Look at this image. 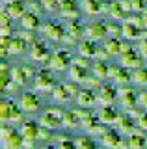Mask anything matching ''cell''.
<instances>
[{"label":"cell","instance_id":"816d5d0a","mask_svg":"<svg viewBox=\"0 0 147 149\" xmlns=\"http://www.w3.org/2000/svg\"><path fill=\"white\" fill-rule=\"evenodd\" d=\"M73 63H76V65H80V67H88V60L82 56V58H78V60H75Z\"/></svg>","mask_w":147,"mask_h":149},{"label":"cell","instance_id":"7c38bea8","mask_svg":"<svg viewBox=\"0 0 147 149\" xmlns=\"http://www.w3.org/2000/svg\"><path fill=\"white\" fill-rule=\"evenodd\" d=\"M86 36H88V39H91V41L104 39V37L108 36L106 24H104V22H91V24L86 26Z\"/></svg>","mask_w":147,"mask_h":149},{"label":"cell","instance_id":"5b68a950","mask_svg":"<svg viewBox=\"0 0 147 149\" xmlns=\"http://www.w3.org/2000/svg\"><path fill=\"white\" fill-rule=\"evenodd\" d=\"M19 106L22 108V112H24V114H32V112H37V110H39L41 101H39V97L35 95V93L26 91V93H22V95H21Z\"/></svg>","mask_w":147,"mask_h":149},{"label":"cell","instance_id":"e0dca14e","mask_svg":"<svg viewBox=\"0 0 147 149\" xmlns=\"http://www.w3.org/2000/svg\"><path fill=\"white\" fill-rule=\"evenodd\" d=\"M11 78L19 84L28 82V78H32V67L28 65H17V67L11 69Z\"/></svg>","mask_w":147,"mask_h":149},{"label":"cell","instance_id":"f5cc1de1","mask_svg":"<svg viewBox=\"0 0 147 149\" xmlns=\"http://www.w3.org/2000/svg\"><path fill=\"white\" fill-rule=\"evenodd\" d=\"M141 26L147 28V9H145V11H141Z\"/></svg>","mask_w":147,"mask_h":149},{"label":"cell","instance_id":"30bf717a","mask_svg":"<svg viewBox=\"0 0 147 149\" xmlns=\"http://www.w3.org/2000/svg\"><path fill=\"white\" fill-rule=\"evenodd\" d=\"M117 99L121 101L123 108H127V112L138 106V93L134 90H130V88H121V90H119Z\"/></svg>","mask_w":147,"mask_h":149},{"label":"cell","instance_id":"836d02e7","mask_svg":"<svg viewBox=\"0 0 147 149\" xmlns=\"http://www.w3.org/2000/svg\"><path fill=\"white\" fill-rule=\"evenodd\" d=\"M132 82L140 84V86H147V67L134 69V73H132Z\"/></svg>","mask_w":147,"mask_h":149},{"label":"cell","instance_id":"4fadbf2b","mask_svg":"<svg viewBox=\"0 0 147 149\" xmlns=\"http://www.w3.org/2000/svg\"><path fill=\"white\" fill-rule=\"evenodd\" d=\"M128 140V149H145L147 147V136H145V130L136 129L132 134L127 136Z\"/></svg>","mask_w":147,"mask_h":149},{"label":"cell","instance_id":"d590c367","mask_svg":"<svg viewBox=\"0 0 147 149\" xmlns=\"http://www.w3.org/2000/svg\"><path fill=\"white\" fill-rule=\"evenodd\" d=\"M56 149H76L75 140H69L67 136H58L56 138Z\"/></svg>","mask_w":147,"mask_h":149},{"label":"cell","instance_id":"60d3db41","mask_svg":"<svg viewBox=\"0 0 147 149\" xmlns=\"http://www.w3.org/2000/svg\"><path fill=\"white\" fill-rule=\"evenodd\" d=\"M75 112H76V116L80 118V121H82V119H86V118H89V116H93V112H91V108H82V106H78V108H75Z\"/></svg>","mask_w":147,"mask_h":149},{"label":"cell","instance_id":"8d00e7d4","mask_svg":"<svg viewBox=\"0 0 147 149\" xmlns=\"http://www.w3.org/2000/svg\"><path fill=\"white\" fill-rule=\"evenodd\" d=\"M84 86L88 88V90H91V91H99L101 88H103V82H101V78H97L93 74V77H86Z\"/></svg>","mask_w":147,"mask_h":149},{"label":"cell","instance_id":"11a10c76","mask_svg":"<svg viewBox=\"0 0 147 149\" xmlns=\"http://www.w3.org/2000/svg\"><path fill=\"white\" fill-rule=\"evenodd\" d=\"M103 149H108V147H103Z\"/></svg>","mask_w":147,"mask_h":149},{"label":"cell","instance_id":"277c9868","mask_svg":"<svg viewBox=\"0 0 147 149\" xmlns=\"http://www.w3.org/2000/svg\"><path fill=\"white\" fill-rule=\"evenodd\" d=\"M114 129L119 130L123 136H128V134H132L138 127H136V121L132 119L128 114H123V112H119L117 121H116V125H114Z\"/></svg>","mask_w":147,"mask_h":149},{"label":"cell","instance_id":"4dcf8cb0","mask_svg":"<svg viewBox=\"0 0 147 149\" xmlns=\"http://www.w3.org/2000/svg\"><path fill=\"white\" fill-rule=\"evenodd\" d=\"M121 45H123V41H119L117 37H112V39H108L104 43V49L108 50L110 56H114V54H121Z\"/></svg>","mask_w":147,"mask_h":149},{"label":"cell","instance_id":"9c48e42d","mask_svg":"<svg viewBox=\"0 0 147 149\" xmlns=\"http://www.w3.org/2000/svg\"><path fill=\"white\" fill-rule=\"evenodd\" d=\"M108 78H112L114 84L125 86V84H128V80H132V74L128 73V69L123 67V65H114V67H110Z\"/></svg>","mask_w":147,"mask_h":149},{"label":"cell","instance_id":"8992f818","mask_svg":"<svg viewBox=\"0 0 147 149\" xmlns=\"http://www.w3.org/2000/svg\"><path fill=\"white\" fill-rule=\"evenodd\" d=\"M101 142H103V146L108 147V149H121L125 138H123V134L119 132V130L108 129L106 134H104V136H101Z\"/></svg>","mask_w":147,"mask_h":149},{"label":"cell","instance_id":"d4e9b609","mask_svg":"<svg viewBox=\"0 0 147 149\" xmlns=\"http://www.w3.org/2000/svg\"><path fill=\"white\" fill-rule=\"evenodd\" d=\"M60 11L65 17H71V19L78 17V9H76L75 0H60Z\"/></svg>","mask_w":147,"mask_h":149},{"label":"cell","instance_id":"6da1fadb","mask_svg":"<svg viewBox=\"0 0 147 149\" xmlns=\"http://www.w3.org/2000/svg\"><path fill=\"white\" fill-rule=\"evenodd\" d=\"M0 119L2 123H24V112L13 101L4 99L0 102Z\"/></svg>","mask_w":147,"mask_h":149},{"label":"cell","instance_id":"d6986e66","mask_svg":"<svg viewBox=\"0 0 147 149\" xmlns=\"http://www.w3.org/2000/svg\"><path fill=\"white\" fill-rule=\"evenodd\" d=\"M30 58L35 60V62H45V60L49 58V49L45 47V43H39V41L32 43V47H30Z\"/></svg>","mask_w":147,"mask_h":149},{"label":"cell","instance_id":"f546056e","mask_svg":"<svg viewBox=\"0 0 147 149\" xmlns=\"http://www.w3.org/2000/svg\"><path fill=\"white\" fill-rule=\"evenodd\" d=\"M76 149H97V143L91 136H78L75 140Z\"/></svg>","mask_w":147,"mask_h":149},{"label":"cell","instance_id":"681fc988","mask_svg":"<svg viewBox=\"0 0 147 149\" xmlns=\"http://www.w3.org/2000/svg\"><path fill=\"white\" fill-rule=\"evenodd\" d=\"M138 49H140V54L144 56V58H147V39L145 37L140 41V47H138Z\"/></svg>","mask_w":147,"mask_h":149},{"label":"cell","instance_id":"cb8c5ba5","mask_svg":"<svg viewBox=\"0 0 147 149\" xmlns=\"http://www.w3.org/2000/svg\"><path fill=\"white\" fill-rule=\"evenodd\" d=\"M97 45H95V41L91 39H84L78 43V52L80 56H84V58H91V56H97Z\"/></svg>","mask_w":147,"mask_h":149},{"label":"cell","instance_id":"f35d334b","mask_svg":"<svg viewBox=\"0 0 147 149\" xmlns=\"http://www.w3.org/2000/svg\"><path fill=\"white\" fill-rule=\"evenodd\" d=\"M82 32H84V28H82L76 21H73L71 24H69V28H67V34L71 37H75V39H78V37L82 36Z\"/></svg>","mask_w":147,"mask_h":149},{"label":"cell","instance_id":"603a6c76","mask_svg":"<svg viewBox=\"0 0 147 149\" xmlns=\"http://www.w3.org/2000/svg\"><path fill=\"white\" fill-rule=\"evenodd\" d=\"M39 125L56 130L58 127H62V118H58V116H54V114H49V112H43V116H41V119H39Z\"/></svg>","mask_w":147,"mask_h":149},{"label":"cell","instance_id":"f1b7e54d","mask_svg":"<svg viewBox=\"0 0 147 149\" xmlns=\"http://www.w3.org/2000/svg\"><path fill=\"white\" fill-rule=\"evenodd\" d=\"M26 45L28 43H26L21 36L11 37V41H10V54H22L26 50Z\"/></svg>","mask_w":147,"mask_h":149},{"label":"cell","instance_id":"9a60e30c","mask_svg":"<svg viewBox=\"0 0 147 149\" xmlns=\"http://www.w3.org/2000/svg\"><path fill=\"white\" fill-rule=\"evenodd\" d=\"M76 102H78V106H82V108H91V106L97 104V95H95L91 90H88V88H84V90H80L78 97H76Z\"/></svg>","mask_w":147,"mask_h":149},{"label":"cell","instance_id":"f6af8a7d","mask_svg":"<svg viewBox=\"0 0 147 149\" xmlns=\"http://www.w3.org/2000/svg\"><path fill=\"white\" fill-rule=\"evenodd\" d=\"M130 6L134 11H145V0H130Z\"/></svg>","mask_w":147,"mask_h":149},{"label":"cell","instance_id":"1f68e13d","mask_svg":"<svg viewBox=\"0 0 147 149\" xmlns=\"http://www.w3.org/2000/svg\"><path fill=\"white\" fill-rule=\"evenodd\" d=\"M99 123H101V121H99V118H97V116L93 114V116H89V118L82 119V121H80V127L84 129L86 132H89V134H91V132L95 130V127H97Z\"/></svg>","mask_w":147,"mask_h":149},{"label":"cell","instance_id":"44dd1931","mask_svg":"<svg viewBox=\"0 0 147 149\" xmlns=\"http://www.w3.org/2000/svg\"><path fill=\"white\" fill-rule=\"evenodd\" d=\"M62 127H65V129H69V130L78 129V127H80V118L76 116V112H75V110H67V112H63V116H62Z\"/></svg>","mask_w":147,"mask_h":149},{"label":"cell","instance_id":"484cf974","mask_svg":"<svg viewBox=\"0 0 147 149\" xmlns=\"http://www.w3.org/2000/svg\"><path fill=\"white\" fill-rule=\"evenodd\" d=\"M21 22H22V28H26V30H35V28H39V15L32 13V11H26L22 15Z\"/></svg>","mask_w":147,"mask_h":149},{"label":"cell","instance_id":"ac0fdd59","mask_svg":"<svg viewBox=\"0 0 147 149\" xmlns=\"http://www.w3.org/2000/svg\"><path fill=\"white\" fill-rule=\"evenodd\" d=\"M43 34L49 37V39L52 41H60L65 37V32H63V28L60 24H54V22H47V24L43 26Z\"/></svg>","mask_w":147,"mask_h":149},{"label":"cell","instance_id":"5bb4252c","mask_svg":"<svg viewBox=\"0 0 147 149\" xmlns=\"http://www.w3.org/2000/svg\"><path fill=\"white\" fill-rule=\"evenodd\" d=\"M117 116H119V112L116 108H112V106H101L99 112H97V118L101 123H104V125H116V121H117Z\"/></svg>","mask_w":147,"mask_h":149},{"label":"cell","instance_id":"7dc6e473","mask_svg":"<svg viewBox=\"0 0 147 149\" xmlns=\"http://www.w3.org/2000/svg\"><path fill=\"white\" fill-rule=\"evenodd\" d=\"M22 39L26 41V43H35V37H34V34H32V30H26V32H21L19 34Z\"/></svg>","mask_w":147,"mask_h":149},{"label":"cell","instance_id":"b9f144b4","mask_svg":"<svg viewBox=\"0 0 147 149\" xmlns=\"http://www.w3.org/2000/svg\"><path fill=\"white\" fill-rule=\"evenodd\" d=\"M136 127H138V129H141V130H147V110L136 119Z\"/></svg>","mask_w":147,"mask_h":149},{"label":"cell","instance_id":"ab89813d","mask_svg":"<svg viewBox=\"0 0 147 149\" xmlns=\"http://www.w3.org/2000/svg\"><path fill=\"white\" fill-rule=\"evenodd\" d=\"M52 138H54V130L39 125V140H41V142H50Z\"/></svg>","mask_w":147,"mask_h":149},{"label":"cell","instance_id":"db71d44e","mask_svg":"<svg viewBox=\"0 0 147 149\" xmlns=\"http://www.w3.org/2000/svg\"><path fill=\"white\" fill-rule=\"evenodd\" d=\"M43 149H56L54 146H47V147H43Z\"/></svg>","mask_w":147,"mask_h":149},{"label":"cell","instance_id":"ee69618b","mask_svg":"<svg viewBox=\"0 0 147 149\" xmlns=\"http://www.w3.org/2000/svg\"><path fill=\"white\" fill-rule=\"evenodd\" d=\"M138 106H141L144 110H147V90L138 93Z\"/></svg>","mask_w":147,"mask_h":149},{"label":"cell","instance_id":"7a4b0ae2","mask_svg":"<svg viewBox=\"0 0 147 149\" xmlns=\"http://www.w3.org/2000/svg\"><path fill=\"white\" fill-rule=\"evenodd\" d=\"M0 134H2V143L6 149H22V143H24V138H22L21 132H17V129L10 123H2V129H0Z\"/></svg>","mask_w":147,"mask_h":149},{"label":"cell","instance_id":"2e32d148","mask_svg":"<svg viewBox=\"0 0 147 149\" xmlns=\"http://www.w3.org/2000/svg\"><path fill=\"white\" fill-rule=\"evenodd\" d=\"M21 134L24 140H32V142H37L39 140V125L34 121H24L21 127Z\"/></svg>","mask_w":147,"mask_h":149},{"label":"cell","instance_id":"7402d4cb","mask_svg":"<svg viewBox=\"0 0 147 149\" xmlns=\"http://www.w3.org/2000/svg\"><path fill=\"white\" fill-rule=\"evenodd\" d=\"M121 36L125 37V39H138V37L141 36V30H140V26L134 24L132 21H127L125 24L121 26Z\"/></svg>","mask_w":147,"mask_h":149},{"label":"cell","instance_id":"d6a6232c","mask_svg":"<svg viewBox=\"0 0 147 149\" xmlns=\"http://www.w3.org/2000/svg\"><path fill=\"white\" fill-rule=\"evenodd\" d=\"M93 74L97 78H101V80H104V78H108V74H110V67L104 62H97L93 65Z\"/></svg>","mask_w":147,"mask_h":149},{"label":"cell","instance_id":"7bdbcfd3","mask_svg":"<svg viewBox=\"0 0 147 149\" xmlns=\"http://www.w3.org/2000/svg\"><path fill=\"white\" fill-rule=\"evenodd\" d=\"M41 4H43L47 9H50V11L60 9V0H41Z\"/></svg>","mask_w":147,"mask_h":149},{"label":"cell","instance_id":"6f0895ef","mask_svg":"<svg viewBox=\"0 0 147 149\" xmlns=\"http://www.w3.org/2000/svg\"><path fill=\"white\" fill-rule=\"evenodd\" d=\"M145 149H147V147H145Z\"/></svg>","mask_w":147,"mask_h":149},{"label":"cell","instance_id":"74e56055","mask_svg":"<svg viewBox=\"0 0 147 149\" xmlns=\"http://www.w3.org/2000/svg\"><path fill=\"white\" fill-rule=\"evenodd\" d=\"M108 9H110V15H112L114 19H123V17H125V13H127L119 2H112L108 6Z\"/></svg>","mask_w":147,"mask_h":149},{"label":"cell","instance_id":"c3c4849f","mask_svg":"<svg viewBox=\"0 0 147 149\" xmlns=\"http://www.w3.org/2000/svg\"><path fill=\"white\" fill-rule=\"evenodd\" d=\"M28 8H30L32 13H37V15H39V11H41V2H37V0H30V2H28Z\"/></svg>","mask_w":147,"mask_h":149},{"label":"cell","instance_id":"ffe728a7","mask_svg":"<svg viewBox=\"0 0 147 149\" xmlns=\"http://www.w3.org/2000/svg\"><path fill=\"white\" fill-rule=\"evenodd\" d=\"M6 11L10 13L13 19H22V15L26 13V6H24V2H21V0H8Z\"/></svg>","mask_w":147,"mask_h":149},{"label":"cell","instance_id":"e575fe53","mask_svg":"<svg viewBox=\"0 0 147 149\" xmlns=\"http://www.w3.org/2000/svg\"><path fill=\"white\" fill-rule=\"evenodd\" d=\"M82 4H84V9L89 13V15H95V13H99L103 6H101V0H82Z\"/></svg>","mask_w":147,"mask_h":149},{"label":"cell","instance_id":"bcb514c9","mask_svg":"<svg viewBox=\"0 0 147 149\" xmlns=\"http://www.w3.org/2000/svg\"><path fill=\"white\" fill-rule=\"evenodd\" d=\"M106 30H108V36H112V37H119V36H121V28H117L114 24H106Z\"/></svg>","mask_w":147,"mask_h":149},{"label":"cell","instance_id":"83f0119b","mask_svg":"<svg viewBox=\"0 0 147 149\" xmlns=\"http://www.w3.org/2000/svg\"><path fill=\"white\" fill-rule=\"evenodd\" d=\"M69 78H71V82H84L86 80V67L71 63V67H69Z\"/></svg>","mask_w":147,"mask_h":149},{"label":"cell","instance_id":"8fae6325","mask_svg":"<svg viewBox=\"0 0 147 149\" xmlns=\"http://www.w3.org/2000/svg\"><path fill=\"white\" fill-rule=\"evenodd\" d=\"M121 65L127 69H140L144 67V56L136 50H128L127 54H121Z\"/></svg>","mask_w":147,"mask_h":149},{"label":"cell","instance_id":"4316f807","mask_svg":"<svg viewBox=\"0 0 147 149\" xmlns=\"http://www.w3.org/2000/svg\"><path fill=\"white\" fill-rule=\"evenodd\" d=\"M52 99L56 102H65L71 99V93L67 90V84H56V88L52 90Z\"/></svg>","mask_w":147,"mask_h":149},{"label":"cell","instance_id":"52a82bcc","mask_svg":"<svg viewBox=\"0 0 147 149\" xmlns=\"http://www.w3.org/2000/svg\"><path fill=\"white\" fill-rule=\"evenodd\" d=\"M69 62H71V54H69L67 50H58V52H54L50 56L49 65H50V69H54V71H63L65 67H71Z\"/></svg>","mask_w":147,"mask_h":149},{"label":"cell","instance_id":"9f6ffc18","mask_svg":"<svg viewBox=\"0 0 147 149\" xmlns=\"http://www.w3.org/2000/svg\"><path fill=\"white\" fill-rule=\"evenodd\" d=\"M34 149H35V147H34Z\"/></svg>","mask_w":147,"mask_h":149},{"label":"cell","instance_id":"ba28073f","mask_svg":"<svg viewBox=\"0 0 147 149\" xmlns=\"http://www.w3.org/2000/svg\"><path fill=\"white\" fill-rule=\"evenodd\" d=\"M117 95H119V91L114 86H110V84H103V88L97 91V101L103 106H112L114 101L117 99Z\"/></svg>","mask_w":147,"mask_h":149},{"label":"cell","instance_id":"3957f363","mask_svg":"<svg viewBox=\"0 0 147 149\" xmlns=\"http://www.w3.org/2000/svg\"><path fill=\"white\" fill-rule=\"evenodd\" d=\"M35 90H39V91H52L54 88H56V84H54V78H52V74H50L49 69H41V71L35 74Z\"/></svg>","mask_w":147,"mask_h":149},{"label":"cell","instance_id":"f907efd6","mask_svg":"<svg viewBox=\"0 0 147 149\" xmlns=\"http://www.w3.org/2000/svg\"><path fill=\"white\" fill-rule=\"evenodd\" d=\"M45 112H49V114H54V116H58V118H62V116H63V112L60 110V108H54V106H49Z\"/></svg>","mask_w":147,"mask_h":149}]
</instances>
